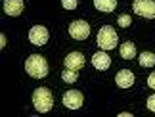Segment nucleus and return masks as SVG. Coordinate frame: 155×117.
I'll return each mask as SVG.
<instances>
[{
	"label": "nucleus",
	"mask_w": 155,
	"mask_h": 117,
	"mask_svg": "<svg viewBox=\"0 0 155 117\" xmlns=\"http://www.w3.org/2000/svg\"><path fill=\"white\" fill-rule=\"evenodd\" d=\"M25 71L29 77H33V79H44L46 75H48V63H46V60L40 54H33V56H29L27 58V62H25Z\"/></svg>",
	"instance_id": "f257e3e1"
},
{
	"label": "nucleus",
	"mask_w": 155,
	"mask_h": 117,
	"mask_svg": "<svg viewBox=\"0 0 155 117\" xmlns=\"http://www.w3.org/2000/svg\"><path fill=\"white\" fill-rule=\"evenodd\" d=\"M33 106L38 113H48L54 108V96H52L50 89L38 86V89L33 92Z\"/></svg>",
	"instance_id": "f03ea898"
},
{
	"label": "nucleus",
	"mask_w": 155,
	"mask_h": 117,
	"mask_svg": "<svg viewBox=\"0 0 155 117\" xmlns=\"http://www.w3.org/2000/svg\"><path fill=\"white\" fill-rule=\"evenodd\" d=\"M98 46L105 52H111L115 46L119 44V37L115 33V29H113L111 25H104L102 29L98 31V38H96Z\"/></svg>",
	"instance_id": "7ed1b4c3"
},
{
	"label": "nucleus",
	"mask_w": 155,
	"mask_h": 117,
	"mask_svg": "<svg viewBox=\"0 0 155 117\" xmlns=\"http://www.w3.org/2000/svg\"><path fill=\"white\" fill-rule=\"evenodd\" d=\"M134 14L146 19H155V0H134L132 2Z\"/></svg>",
	"instance_id": "20e7f679"
},
{
	"label": "nucleus",
	"mask_w": 155,
	"mask_h": 117,
	"mask_svg": "<svg viewBox=\"0 0 155 117\" xmlns=\"http://www.w3.org/2000/svg\"><path fill=\"white\" fill-rule=\"evenodd\" d=\"M69 35L75 40H86L90 37V25H88L84 19H77L69 25Z\"/></svg>",
	"instance_id": "39448f33"
},
{
	"label": "nucleus",
	"mask_w": 155,
	"mask_h": 117,
	"mask_svg": "<svg viewBox=\"0 0 155 117\" xmlns=\"http://www.w3.org/2000/svg\"><path fill=\"white\" fill-rule=\"evenodd\" d=\"M48 38H50V33H48V29L42 27V25H35V27H31V31H29V40H31L35 46H44L48 42Z\"/></svg>",
	"instance_id": "423d86ee"
},
{
	"label": "nucleus",
	"mask_w": 155,
	"mask_h": 117,
	"mask_svg": "<svg viewBox=\"0 0 155 117\" xmlns=\"http://www.w3.org/2000/svg\"><path fill=\"white\" fill-rule=\"evenodd\" d=\"M82 102H84V96L81 90H67L63 94V106L67 109H79Z\"/></svg>",
	"instance_id": "0eeeda50"
},
{
	"label": "nucleus",
	"mask_w": 155,
	"mask_h": 117,
	"mask_svg": "<svg viewBox=\"0 0 155 117\" xmlns=\"http://www.w3.org/2000/svg\"><path fill=\"white\" fill-rule=\"evenodd\" d=\"M65 69H73V71H79L82 69L84 65V56L81 54V52H69L67 56H65Z\"/></svg>",
	"instance_id": "6e6552de"
},
{
	"label": "nucleus",
	"mask_w": 155,
	"mask_h": 117,
	"mask_svg": "<svg viewBox=\"0 0 155 117\" xmlns=\"http://www.w3.org/2000/svg\"><path fill=\"white\" fill-rule=\"evenodd\" d=\"M92 65H94V69H98V71H105V69H109V65H111L109 54H107L105 50L96 52V54L92 56Z\"/></svg>",
	"instance_id": "1a4fd4ad"
},
{
	"label": "nucleus",
	"mask_w": 155,
	"mask_h": 117,
	"mask_svg": "<svg viewBox=\"0 0 155 117\" xmlns=\"http://www.w3.org/2000/svg\"><path fill=\"white\" fill-rule=\"evenodd\" d=\"M115 83H117L119 89H130L134 85V73L130 69H121L115 75Z\"/></svg>",
	"instance_id": "9d476101"
},
{
	"label": "nucleus",
	"mask_w": 155,
	"mask_h": 117,
	"mask_svg": "<svg viewBox=\"0 0 155 117\" xmlns=\"http://www.w3.org/2000/svg\"><path fill=\"white\" fill-rule=\"evenodd\" d=\"M23 8H25V4H23V0H4V14L6 15H19Z\"/></svg>",
	"instance_id": "9b49d317"
},
{
	"label": "nucleus",
	"mask_w": 155,
	"mask_h": 117,
	"mask_svg": "<svg viewBox=\"0 0 155 117\" xmlns=\"http://www.w3.org/2000/svg\"><path fill=\"white\" fill-rule=\"evenodd\" d=\"M119 52H121L123 60H132V58H136V46H134V42H130V40L128 42H123Z\"/></svg>",
	"instance_id": "f8f14e48"
},
{
	"label": "nucleus",
	"mask_w": 155,
	"mask_h": 117,
	"mask_svg": "<svg viewBox=\"0 0 155 117\" xmlns=\"http://www.w3.org/2000/svg\"><path fill=\"white\" fill-rule=\"evenodd\" d=\"M94 8L98 12H113L117 8V0H94Z\"/></svg>",
	"instance_id": "ddd939ff"
},
{
	"label": "nucleus",
	"mask_w": 155,
	"mask_h": 117,
	"mask_svg": "<svg viewBox=\"0 0 155 117\" xmlns=\"http://www.w3.org/2000/svg\"><path fill=\"white\" fill-rule=\"evenodd\" d=\"M138 62L142 67H153L155 65V54L153 52H140Z\"/></svg>",
	"instance_id": "4468645a"
},
{
	"label": "nucleus",
	"mask_w": 155,
	"mask_h": 117,
	"mask_svg": "<svg viewBox=\"0 0 155 117\" xmlns=\"http://www.w3.org/2000/svg\"><path fill=\"white\" fill-rule=\"evenodd\" d=\"M61 79L65 81V83L73 85L77 79H79V75H77V71H73V69H65V71L61 73Z\"/></svg>",
	"instance_id": "2eb2a0df"
},
{
	"label": "nucleus",
	"mask_w": 155,
	"mask_h": 117,
	"mask_svg": "<svg viewBox=\"0 0 155 117\" xmlns=\"http://www.w3.org/2000/svg\"><path fill=\"white\" fill-rule=\"evenodd\" d=\"M61 6H63L65 10H77L79 0H61Z\"/></svg>",
	"instance_id": "dca6fc26"
},
{
	"label": "nucleus",
	"mask_w": 155,
	"mask_h": 117,
	"mask_svg": "<svg viewBox=\"0 0 155 117\" xmlns=\"http://www.w3.org/2000/svg\"><path fill=\"white\" fill-rule=\"evenodd\" d=\"M117 21H119V25H121V27H128L130 23H132V19H130V15H127V14L119 15V17H117Z\"/></svg>",
	"instance_id": "f3484780"
},
{
	"label": "nucleus",
	"mask_w": 155,
	"mask_h": 117,
	"mask_svg": "<svg viewBox=\"0 0 155 117\" xmlns=\"http://www.w3.org/2000/svg\"><path fill=\"white\" fill-rule=\"evenodd\" d=\"M146 106H147V109H150V112H153V113H155V94H151L150 98H147Z\"/></svg>",
	"instance_id": "a211bd4d"
},
{
	"label": "nucleus",
	"mask_w": 155,
	"mask_h": 117,
	"mask_svg": "<svg viewBox=\"0 0 155 117\" xmlns=\"http://www.w3.org/2000/svg\"><path fill=\"white\" fill-rule=\"evenodd\" d=\"M147 85H150V86H151V89L155 90V71H153V73L150 75V77H147Z\"/></svg>",
	"instance_id": "6ab92c4d"
},
{
	"label": "nucleus",
	"mask_w": 155,
	"mask_h": 117,
	"mask_svg": "<svg viewBox=\"0 0 155 117\" xmlns=\"http://www.w3.org/2000/svg\"><path fill=\"white\" fill-rule=\"evenodd\" d=\"M6 42H8V40H6V37H4V35H0V48H4Z\"/></svg>",
	"instance_id": "aec40b11"
},
{
	"label": "nucleus",
	"mask_w": 155,
	"mask_h": 117,
	"mask_svg": "<svg viewBox=\"0 0 155 117\" xmlns=\"http://www.w3.org/2000/svg\"><path fill=\"white\" fill-rule=\"evenodd\" d=\"M119 117H132V113H128V112H123V113H119Z\"/></svg>",
	"instance_id": "412c9836"
}]
</instances>
